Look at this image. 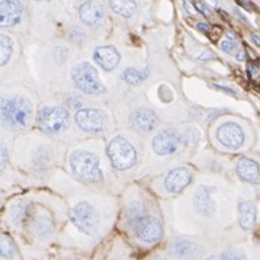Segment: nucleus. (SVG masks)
Instances as JSON below:
<instances>
[{"mask_svg":"<svg viewBox=\"0 0 260 260\" xmlns=\"http://www.w3.org/2000/svg\"><path fill=\"white\" fill-rule=\"evenodd\" d=\"M124 223L128 231L146 246H153L163 239L165 227L162 220L149 214L141 201H132L128 204L124 214Z\"/></svg>","mask_w":260,"mask_h":260,"instance_id":"nucleus-1","label":"nucleus"},{"mask_svg":"<svg viewBox=\"0 0 260 260\" xmlns=\"http://www.w3.org/2000/svg\"><path fill=\"white\" fill-rule=\"evenodd\" d=\"M35 116L34 103L20 93H6L0 96V124L13 131L28 128Z\"/></svg>","mask_w":260,"mask_h":260,"instance_id":"nucleus-2","label":"nucleus"},{"mask_svg":"<svg viewBox=\"0 0 260 260\" xmlns=\"http://www.w3.org/2000/svg\"><path fill=\"white\" fill-rule=\"evenodd\" d=\"M69 169L73 177L86 185H97L105 179L100 157L89 150H74L69 156Z\"/></svg>","mask_w":260,"mask_h":260,"instance_id":"nucleus-3","label":"nucleus"},{"mask_svg":"<svg viewBox=\"0 0 260 260\" xmlns=\"http://www.w3.org/2000/svg\"><path fill=\"white\" fill-rule=\"evenodd\" d=\"M106 156L111 166L116 172H128L138 163V150L135 144L125 135L113 137L106 149Z\"/></svg>","mask_w":260,"mask_h":260,"instance_id":"nucleus-4","label":"nucleus"},{"mask_svg":"<svg viewBox=\"0 0 260 260\" xmlns=\"http://www.w3.org/2000/svg\"><path fill=\"white\" fill-rule=\"evenodd\" d=\"M37 124L44 134L57 137L69 131L72 116L66 106L44 105L37 113Z\"/></svg>","mask_w":260,"mask_h":260,"instance_id":"nucleus-5","label":"nucleus"},{"mask_svg":"<svg viewBox=\"0 0 260 260\" xmlns=\"http://www.w3.org/2000/svg\"><path fill=\"white\" fill-rule=\"evenodd\" d=\"M72 225L86 237H96L102 228V215L90 201H79L70 211Z\"/></svg>","mask_w":260,"mask_h":260,"instance_id":"nucleus-6","label":"nucleus"},{"mask_svg":"<svg viewBox=\"0 0 260 260\" xmlns=\"http://www.w3.org/2000/svg\"><path fill=\"white\" fill-rule=\"evenodd\" d=\"M76 127L89 135L105 134L111 128V116L102 108L83 106L74 113Z\"/></svg>","mask_w":260,"mask_h":260,"instance_id":"nucleus-7","label":"nucleus"},{"mask_svg":"<svg viewBox=\"0 0 260 260\" xmlns=\"http://www.w3.org/2000/svg\"><path fill=\"white\" fill-rule=\"evenodd\" d=\"M72 83L79 92L89 96H99L106 92V87L102 83L99 73L94 66L87 61H82L72 69L70 73Z\"/></svg>","mask_w":260,"mask_h":260,"instance_id":"nucleus-8","label":"nucleus"},{"mask_svg":"<svg viewBox=\"0 0 260 260\" xmlns=\"http://www.w3.org/2000/svg\"><path fill=\"white\" fill-rule=\"evenodd\" d=\"M183 146V135L174 130V128H163L151 140L153 151L157 156L169 157L179 151V149Z\"/></svg>","mask_w":260,"mask_h":260,"instance_id":"nucleus-9","label":"nucleus"},{"mask_svg":"<svg viewBox=\"0 0 260 260\" xmlns=\"http://www.w3.org/2000/svg\"><path fill=\"white\" fill-rule=\"evenodd\" d=\"M169 255L173 260H202L205 249L190 239L176 237L170 241Z\"/></svg>","mask_w":260,"mask_h":260,"instance_id":"nucleus-10","label":"nucleus"},{"mask_svg":"<svg viewBox=\"0 0 260 260\" xmlns=\"http://www.w3.org/2000/svg\"><path fill=\"white\" fill-rule=\"evenodd\" d=\"M217 140L225 149L236 151V150H240L244 146L246 135H244L243 128L237 122L228 121V122H224V124H221L218 127V130H217Z\"/></svg>","mask_w":260,"mask_h":260,"instance_id":"nucleus-11","label":"nucleus"},{"mask_svg":"<svg viewBox=\"0 0 260 260\" xmlns=\"http://www.w3.org/2000/svg\"><path fill=\"white\" fill-rule=\"evenodd\" d=\"M130 125L135 132L140 134H151L159 127V116L150 108L141 106L134 109L130 116Z\"/></svg>","mask_w":260,"mask_h":260,"instance_id":"nucleus-12","label":"nucleus"},{"mask_svg":"<svg viewBox=\"0 0 260 260\" xmlns=\"http://www.w3.org/2000/svg\"><path fill=\"white\" fill-rule=\"evenodd\" d=\"M193 209L201 217H211L217 211L215 187L201 185L193 195Z\"/></svg>","mask_w":260,"mask_h":260,"instance_id":"nucleus-13","label":"nucleus"},{"mask_svg":"<svg viewBox=\"0 0 260 260\" xmlns=\"http://www.w3.org/2000/svg\"><path fill=\"white\" fill-rule=\"evenodd\" d=\"M29 230H31V234H32V237L35 240H38V241H47L48 239L53 237V234L56 231L54 218L48 212L39 211V212L31 215Z\"/></svg>","mask_w":260,"mask_h":260,"instance_id":"nucleus-14","label":"nucleus"},{"mask_svg":"<svg viewBox=\"0 0 260 260\" xmlns=\"http://www.w3.org/2000/svg\"><path fill=\"white\" fill-rule=\"evenodd\" d=\"M23 18V6L20 0L0 1V28H12L20 23Z\"/></svg>","mask_w":260,"mask_h":260,"instance_id":"nucleus-15","label":"nucleus"},{"mask_svg":"<svg viewBox=\"0 0 260 260\" xmlns=\"http://www.w3.org/2000/svg\"><path fill=\"white\" fill-rule=\"evenodd\" d=\"M193 180V174L187 167H176L172 169L165 177V189L172 193H180L183 192Z\"/></svg>","mask_w":260,"mask_h":260,"instance_id":"nucleus-16","label":"nucleus"},{"mask_svg":"<svg viewBox=\"0 0 260 260\" xmlns=\"http://www.w3.org/2000/svg\"><path fill=\"white\" fill-rule=\"evenodd\" d=\"M79 15H80L82 22L92 28L102 26L106 18L105 10L97 0H86L79 9Z\"/></svg>","mask_w":260,"mask_h":260,"instance_id":"nucleus-17","label":"nucleus"},{"mask_svg":"<svg viewBox=\"0 0 260 260\" xmlns=\"http://www.w3.org/2000/svg\"><path fill=\"white\" fill-rule=\"evenodd\" d=\"M93 61L103 70V72H112L118 67L121 61L119 51L112 45H103L97 47L93 53Z\"/></svg>","mask_w":260,"mask_h":260,"instance_id":"nucleus-18","label":"nucleus"},{"mask_svg":"<svg viewBox=\"0 0 260 260\" xmlns=\"http://www.w3.org/2000/svg\"><path fill=\"white\" fill-rule=\"evenodd\" d=\"M237 176L250 185H260V166L249 157H241L236 165Z\"/></svg>","mask_w":260,"mask_h":260,"instance_id":"nucleus-19","label":"nucleus"},{"mask_svg":"<svg viewBox=\"0 0 260 260\" xmlns=\"http://www.w3.org/2000/svg\"><path fill=\"white\" fill-rule=\"evenodd\" d=\"M239 223L243 230H252L256 223V205L250 201L239 204Z\"/></svg>","mask_w":260,"mask_h":260,"instance_id":"nucleus-20","label":"nucleus"},{"mask_svg":"<svg viewBox=\"0 0 260 260\" xmlns=\"http://www.w3.org/2000/svg\"><path fill=\"white\" fill-rule=\"evenodd\" d=\"M28 214H29V206L26 202H15L9 211V221L15 227H19L22 225V223H25Z\"/></svg>","mask_w":260,"mask_h":260,"instance_id":"nucleus-21","label":"nucleus"},{"mask_svg":"<svg viewBox=\"0 0 260 260\" xmlns=\"http://www.w3.org/2000/svg\"><path fill=\"white\" fill-rule=\"evenodd\" d=\"M109 6L116 15L122 18H131L137 10L135 0H109Z\"/></svg>","mask_w":260,"mask_h":260,"instance_id":"nucleus-22","label":"nucleus"},{"mask_svg":"<svg viewBox=\"0 0 260 260\" xmlns=\"http://www.w3.org/2000/svg\"><path fill=\"white\" fill-rule=\"evenodd\" d=\"M149 76V70H138L135 67H128L124 70L122 73V80L128 85V86H140Z\"/></svg>","mask_w":260,"mask_h":260,"instance_id":"nucleus-23","label":"nucleus"},{"mask_svg":"<svg viewBox=\"0 0 260 260\" xmlns=\"http://www.w3.org/2000/svg\"><path fill=\"white\" fill-rule=\"evenodd\" d=\"M13 53V41L10 37L0 34V67L6 66Z\"/></svg>","mask_w":260,"mask_h":260,"instance_id":"nucleus-24","label":"nucleus"},{"mask_svg":"<svg viewBox=\"0 0 260 260\" xmlns=\"http://www.w3.org/2000/svg\"><path fill=\"white\" fill-rule=\"evenodd\" d=\"M18 256L16 244L7 236H0V258L7 260H13Z\"/></svg>","mask_w":260,"mask_h":260,"instance_id":"nucleus-25","label":"nucleus"},{"mask_svg":"<svg viewBox=\"0 0 260 260\" xmlns=\"http://www.w3.org/2000/svg\"><path fill=\"white\" fill-rule=\"evenodd\" d=\"M223 260H249L246 252L243 249H230L221 253Z\"/></svg>","mask_w":260,"mask_h":260,"instance_id":"nucleus-26","label":"nucleus"},{"mask_svg":"<svg viewBox=\"0 0 260 260\" xmlns=\"http://www.w3.org/2000/svg\"><path fill=\"white\" fill-rule=\"evenodd\" d=\"M70 41L74 42V44H83L86 41V32L77 26H74L72 31H70Z\"/></svg>","mask_w":260,"mask_h":260,"instance_id":"nucleus-27","label":"nucleus"},{"mask_svg":"<svg viewBox=\"0 0 260 260\" xmlns=\"http://www.w3.org/2000/svg\"><path fill=\"white\" fill-rule=\"evenodd\" d=\"M66 105H67V109H74V111H79L80 108H83L82 97L79 96H69L66 99Z\"/></svg>","mask_w":260,"mask_h":260,"instance_id":"nucleus-28","label":"nucleus"},{"mask_svg":"<svg viewBox=\"0 0 260 260\" xmlns=\"http://www.w3.org/2000/svg\"><path fill=\"white\" fill-rule=\"evenodd\" d=\"M7 160H9L7 147H6V144L0 140V173L4 170V167H6V165H7Z\"/></svg>","mask_w":260,"mask_h":260,"instance_id":"nucleus-29","label":"nucleus"},{"mask_svg":"<svg viewBox=\"0 0 260 260\" xmlns=\"http://www.w3.org/2000/svg\"><path fill=\"white\" fill-rule=\"evenodd\" d=\"M220 47H221V50L225 51V53H233L237 45H236V42H234L233 39H224V41H221Z\"/></svg>","mask_w":260,"mask_h":260,"instance_id":"nucleus-30","label":"nucleus"},{"mask_svg":"<svg viewBox=\"0 0 260 260\" xmlns=\"http://www.w3.org/2000/svg\"><path fill=\"white\" fill-rule=\"evenodd\" d=\"M195 7H196L202 15H205V16H208V18L211 16V10H209V9L206 7V4L202 3L201 0H195Z\"/></svg>","mask_w":260,"mask_h":260,"instance_id":"nucleus-31","label":"nucleus"},{"mask_svg":"<svg viewBox=\"0 0 260 260\" xmlns=\"http://www.w3.org/2000/svg\"><path fill=\"white\" fill-rule=\"evenodd\" d=\"M221 34H223V29H220L218 26H214V28H211V31H209V38L215 42V41H218L220 39V37H221Z\"/></svg>","mask_w":260,"mask_h":260,"instance_id":"nucleus-32","label":"nucleus"},{"mask_svg":"<svg viewBox=\"0 0 260 260\" xmlns=\"http://www.w3.org/2000/svg\"><path fill=\"white\" fill-rule=\"evenodd\" d=\"M196 28H198L201 32H205V34H209V31H211V26H208L206 23H201V22H198Z\"/></svg>","mask_w":260,"mask_h":260,"instance_id":"nucleus-33","label":"nucleus"},{"mask_svg":"<svg viewBox=\"0 0 260 260\" xmlns=\"http://www.w3.org/2000/svg\"><path fill=\"white\" fill-rule=\"evenodd\" d=\"M147 260H163V256H162V255H159V253H156V255H151V256H150Z\"/></svg>","mask_w":260,"mask_h":260,"instance_id":"nucleus-34","label":"nucleus"},{"mask_svg":"<svg viewBox=\"0 0 260 260\" xmlns=\"http://www.w3.org/2000/svg\"><path fill=\"white\" fill-rule=\"evenodd\" d=\"M237 58H239V60H246V58H247V56H246V53H244V51H239Z\"/></svg>","mask_w":260,"mask_h":260,"instance_id":"nucleus-35","label":"nucleus"},{"mask_svg":"<svg viewBox=\"0 0 260 260\" xmlns=\"http://www.w3.org/2000/svg\"><path fill=\"white\" fill-rule=\"evenodd\" d=\"M204 260H223V259H221V255H212V256H209V258H206V259Z\"/></svg>","mask_w":260,"mask_h":260,"instance_id":"nucleus-36","label":"nucleus"},{"mask_svg":"<svg viewBox=\"0 0 260 260\" xmlns=\"http://www.w3.org/2000/svg\"><path fill=\"white\" fill-rule=\"evenodd\" d=\"M253 41H255V44L260 45V37H258V35H253Z\"/></svg>","mask_w":260,"mask_h":260,"instance_id":"nucleus-37","label":"nucleus"},{"mask_svg":"<svg viewBox=\"0 0 260 260\" xmlns=\"http://www.w3.org/2000/svg\"><path fill=\"white\" fill-rule=\"evenodd\" d=\"M35 1H41V0H35Z\"/></svg>","mask_w":260,"mask_h":260,"instance_id":"nucleus-38","label":"nucleus"}]
</instances>
